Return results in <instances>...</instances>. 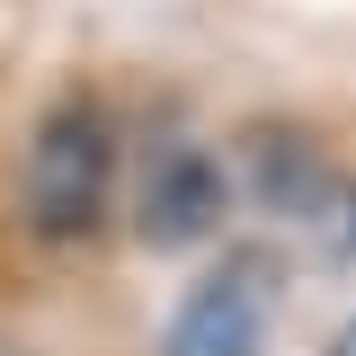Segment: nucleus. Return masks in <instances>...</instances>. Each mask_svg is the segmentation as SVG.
<instances>
[{
	"label": "nucleus",
	"instance_id": "obj_6",
	"mask_svg": "<svg viewBox=\"0 0 356 356\" xmlns=\"http://www.w3.org/2000/svg\"><path fill=\"white\" fill-rule=\"evenodd\" d=\"M330 356H356V321H348V330H339V339H330Z\"/></svg>",
	"mask_w": 356,
	"mask_h": 356
},
{
	"label": "nucleus",
	"instance_id": "obj_2",
	"mask_svg": "<svg viewBox=\"0 0 356 356\" xmlns=\"http://www.w3.org/2000/svg\"><path fill=\"white\" fill-rule=\"evenodd\" d=\"M267 312H276V267L259 250H232L187 285V303L161 330V356H267Z\"/></svg>",
	"mask_w": 356,
	"mask_h": 356
},
{
	"label": "nucleus",
	"instance_id": "obj_1",
	"mask_svg": "<svg viewBox=\"0 0 356 356\" xmlns=\"http://www.w3.org/2000/svg\"><path fill=\"white\" fill-rule=\"evenodd\" d=\"M116 205V125L98 107H54L27 143V222L44 241H89Z\"/></svg>",
	"mask_w": 356,
	"mask_h": 356
},
{
	"label": "nucleus",
	"instance_id": "obj_5",
	"mask_svg": "<svg viewBox=\"0 0 356 356\" xmlns=\"http://www.w3.org/2000/svg\"><path fill=\"white\" fill-rule=\"evenodd\" d=\"M330 259H339V267H356V187L339 196V214H330Z\"/></svg>",
	"mask_w": 356,
	"mask_h": 356
},
{
	"label": "nucleus",
	"instance_id": "obj_4",
	"mask_svg": "<svg viewBox=\"0 0 356 356\" xmlns=\"http://www.w3.org/2000/svg\"><path fill=\"white\" fill-rule=\"evenodd\" d=\"M241 178H250V196H259L267 214H339V170H330V152H321V134L294 125V116H267V125L241 134Z\"/></svg>",
	"mask_w": 356,
	"mask_h": 356
},
{
	"label": "nucleus",
	"instance_id": "obj_3",
	"mask_svg": "<svg viewBox=\"0 0 356 356\" xmlns=\"http://www.w3.org/2000/svg\"><path fill=\"white\" fill-rule=\"evenodd\" d=\"M222 214H232V170L196 143H161L134 187V232L152 250H187V241H214Z\"/></svg>",
	"mask_w": 356,
	"mask_h": 356
}]
</instances>
